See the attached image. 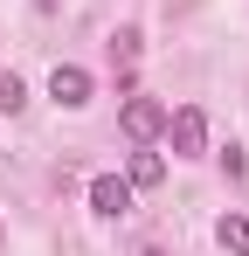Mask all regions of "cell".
I'll list each match as a JSON object with an SVG mask.
<instances>
[{
  "mask_svg": "<svg viewBox=\"0 0 249 256\" xmlns=\"http://www.w3.org/2000/svg\"><path fill=\"white\" fill-rule=\"evenodd\" d=\"M90 70H76V62H56V76H48V97H56V104H62V111H83V104H90Z\"/></svg>",
  "mask_w": 249,
  "mask_h": 256,
  "instance_id": "3",
  "label": "cell"
},
{
  "mask_svg": "<svg viewBox=\"0 0 249 256\" xmlns=\"http://www.w3.org/2000/svg\"><path fill=\"white\" fill-rule=\"evenodd\" d=\"M90 208H97V214H132V180L97 173V180H90Z\"/></svg>",
  "mask_w": 249,
  "mask_h": 256,
  "instance_id": "4",
  "label": "cell"
},
{
  "mask_svg": "<svg viewBox=\"0 0 249 256\" xmlns=\"http://www.w3.org/2000/svg\"><path fill=\"white\" fill-rule=\"evenodd\" d=\"M166 180V160L160 152H132V187H160Z\"/></svg>",
  "mask_w": 249,
  "mask_h": 256,
  "instance_id": "6",
  "label": "cell"
},
{
  "mask_svg": "<svg viewBox=\"0 0 249 256\" xmlns=\"http://www.w3.org/2000/svg\"><path fill=\"white\" fill-rule=\"evenodd\" d=\"M214 242L228 256H249V214H222V222H214Z\"/></svg>",
  "mask_w": 249,
  "mask_h": 256,
  "instance_id": "5",
  "label": "cell"
},
{
  "mask_svg": "<svg viewBox=\"0 0 249 256\" xmlns=\"http://www.w3.org/2000/svg\"><path fill=\"white\" fill-rule=\"evenodd\" d=\"M160 132H166V104L160 97H124V138L132 146H152Z\"/></svg>",
  "mask_w": 249,
  "mask_h": 256,
  "instance_id": "2",
  "label": "cell"
},
{
  "mask_svg": "<svg viewBox=\"0 0 249 256\" xmlns=\"http://www.w3.org/2000/svg\"><path fill=\"white\" fill-rule=\"evenodd\" d=\"M0 111L14 118V111H28V84L14 76V70H0Z\"/></svg>",
  "mask_w": 249,
  "mask_h": 256,
  "instance_id": "7",
  "label": "cell"
},
{
  "mask_svg": "<svg viewBox=\"0 0 249 256\" xmlns=\"http://www.w3.org/2000/svg\"><path fill=\"white\" fill-rule=\"evenodd\" d=\"M111 56L132 70V56H138V28H118V35H111Z\"/></svg>",
  "mask_w": 249,
  "mask_h": 256,
  "instance_id": "8",
  "label": "cell"
},
{
  "mask_svg": "<svg viewBox=\"0 0 249 256\" xmlns=\"http://www.w3.org/2000/svg\"><path fill=\"white\" fill-rule=\"evenodd\" d=\"M166 138H173V152H180V160H201V152H208V118H201V104L166 111Z\"/></svg>",
  "mask_w": 249,
  "mask_h": 256,
  "instance_id": "1",
  "label": "cell"
}]
</instances>
